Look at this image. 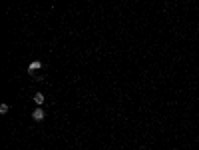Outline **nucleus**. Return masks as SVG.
Listing matches in <instances>:
<instances>
[{
  "instance_id": "nucleus-2",
  "label": "nucleus",
  "mask_w": 199,
  "mask_h": 150,
  "mask_svg": "<svg viewBox=\"0 0 199 150\" xmlns=\"http://www.w3.org/2000/svg\"><path fill=\"white\" fill-rule=\"evenodd\" d=\"M40 66H42V64H40L38 60H34L32 64L28 66V72H30V74H34V72H36V70H38V68H40Z\"/></svg>"
},
{
  "instance_id": "nucleus-3",
  "label": "nucleus",
  "mask_w": 199,
  "mask_h": 150,
  "mask_svg": "<svg viewBox=\"0 0 199 150\" xmlns=\"http://www.w3.org/2000/svg\"><path fill=\"white\" fill-rule=\"evenodd\" d=\"M34 102H36V104H44V94L38 92L36 96H34Z\"/></svg>"
},
{
  "instance_id": "nucleus-4",
  "label": "nucleus",
  "mask_w": 199,
  "mask_h": 150,
  "mask_svg": "<svg viewBox=\"0 0 199 150\" xmlns=\"http://www.w3.org/2000/svg\"><path fill=\"white\" fill-rule=\"evenodd\" d=\"M8 108H10L8 104H0V112H2V114H6V112H8Z\"/></svg>"
},
{
  "instance_id": "nucleus-1",
  "label": "nucleus",
  "mask_w": 199,
  "mask_h": 150,
  "mask_svg": "<svg viewBox=\"0 0 199 150\" xmlns=\"http://www.w3.org/2000/svg\"><path fill=\"white\" fill-rule=\"evenodd\" d=\"M44 116H46L44 108H36V110L32 112V118L36 120V122H40V120H44Z\"/></svg>"
}]
</instances>
